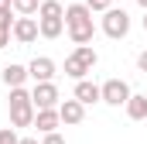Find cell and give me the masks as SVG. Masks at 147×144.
Instances as JSON below:
<instances>
[{"label":"cell","instance_id":"cell-1","mask_svg":"<svg viewBox=\"0 0 147 144\" xmlns=\"http://www.w3.org/2000/svg\"><path fill=\"white\" fill-rule=\"evenodd\" d=\"M65 31L72 38L75 45H89L92 35H96V28H92V10H89V3H69L65 7Z\"/></svg>","mask_w":147,"mask_h":144},{"label":"cell","instance_id":"cell-2","mask_svg":"<svg viewBox=\"0 0 147 144\" xmlns=\"http://www.w3.org/2000/svg\"><path fill=\"white\" fill-rule=\"evenodd\" d=\"M34 100L24 86L10 89V127H34Z\"/></svg>","mask_w":147,"mask_h":144},{"label":"cell","instance_id":"cell-3","mask_svg":"<svg viewBox=\"0 0 147 144\" xmlns=\"http://www.w3.org/2000/svg\"><path fill=\"white\" fill-rule=\"evenodd\" d=\"M103 31H106V38H113V41L127 38V35H130V14H127L123 7L103 10Z\"/></svg>","mask_w":147,"mask_h":144},{"label":"cell","instance_id":"cell-4","mask_svg":"<svg viewBox=\"0 0 147 144\" xmlns=\"http://www.w3.org/2000/svg\"><path fill=\"white\" fill-rule=\"evenodd\" d=\"M99 89H103V103L106 107H127V100H130V86L123 79H106Z\"/></svg>","mask_w":147,"mask_h":144},{"label":"cell","instance_id":"cell-5","mask_svg":"<svg viewBox=\"0 0 147 144\" xmlns=\"http://www.w3.org/2000/svg\"><path fill=\"white\" fill-rule=\"evenodd\" d=\"M10 35H14V41H21V45H31V41L41 35V31H38V17L34 14H17Z\"/></svg>","mask_w":147,"mask_h":144},{"label":"cell","instance_id":"cell-6","mask_svg":"<svg viewBox=\"0 0 147 144\" xmlns=\"http://www.w3.org/2000/svg\"><path fill=\"white\" fill-rule=\"evenodd\" d=\"M31 100H34V110H45V107H58V86H55V79H48V82H34V89H31Z\"/></svg>","mask_w":147,"mask_h":144},{"label":"cell","instance_id":"cell-7","mask_svg":"<svg viewBox=\"0 0 147 144\" xmlns=\"http://www.w3.org/2000/svg\"><path fill=\"white\" fill-rule=\"evenodd\" d=\"M79 103L92 107V103H103V89L92 82V79H75V93H72Z\"/></svg>","mask_w":147,"mask_h":144},{"label":"cell","instance_id":"cell-8","mask_svg":"<svg viewBox=\"0 0 147 144\" xmlns=\"http://www.w3.org/2000/svg\"><path fill=\"white\" fill-rule=\"evenodd\" d=\"M55 72H58V65H55L48 55H38V58H31V65H28V75H31L34 82H48V79H55Z\"/></svg>","mask_w":147,"mask_h":144},{"label":"cell","instance_id":"cell-9","mask_svg":"<svg viewBox=\"0 0 147 144\" xmlns=\"http://www.w3.org/2000/svg\"><path fill=\"white\" fill-rule=\"evenodd\" d=\"M58 117H62V124H69V127H75V124H82L86 120V103H79V100H65V103H58Z\"/></svg>","mask_w":147,"mask_h":144},{"label":"cell","instance_id":"cell-10","mask_svg":"<svg viewBox=\"0 0 147 144\" xmlns=\"http://www.w3.org/2000/svg\"><path fill=\"white\" fill-rule=\"evenodd\" d=\"M34 127L41 134H51V130H58L62 127V117H58V107H45L34 113Z\"/></svg>","mask_w":147,"mask_h":144},{"label":"cell","instance_id":"cell-11","mask_svg":"<svg viewBox=\"0 0 147 144\" xmlns=\"http://www.w3.org/2000/svg\"><path fill=\"white\" fill-rule=\"evenodd\" d=\"M0 79H3V86H7V89H14V86H24L31 75H28V65H14V62H10L7 69L0 72Z\"/></svg>","mask_w":147,"mask_h":144},{"label":"cell","instance_id":"cell-12","mask_svg":"<svg viewBox=\"0 0 147 144\" xmlns=\"http://www.w3.org/2000/svg\"><path fill=\"white\" fill-rule=\"evenodd\" d=\"M38 31H41V38L55 41V38L65 31V17H38Z\"/></svg>","mask_w":147,"mask_h":144},{"label":"cell","instance_id":"cell-13","mask_svg":"<svg viewBox=\"0 0 147 144\" xmlns=\"http://www.w3.org/2000/svg\"><path fill=\"white\" fill-rule=\"evenodd\" d=\"M127 117H130V120H147V96L130 93V100H127Z\"/></svg>","mask_w":147,"mask_h":144},{"label":"cell","instance_id":"cell-14","mask_svg":"<svg viewBox=\"0 0 147 144\" xmlns=\"http://www.w3.org/2000/svg\"><path fill=\"white\" fill-rule=\"evenodd\" d=\"M86 72H92V69H89V65L72 52V55L65 58V75H69V79H86Z\"/></svg>","mask_w":147,"mask_h":144},{"label":"cell","instance_id":"cell-15","mask_svg":"<svg viewBox=\"0 0 147 144\" xmlns=\"http://www.w3.org/2000/svg\"><path fill=\"white\" fill-rule=\"evenodd\" d=\"M38 17H65V7H62L58 0H41V7H38Z\"/></svg>","mask_w":147,"mask_h":144},{"label":"cell","instance_id":"cell-16","mask_svg":"<svg viewBox=\"0 0 147 144\" xmlns=\"http://www.w3.org/2000/svg\"><path fill=\"white\" fill-rule=\"evenodd\" d=\"M75 55L89 65V69H96V62H99V55H96V48H89V45H75Z\"/></svg>","mask_w":147,"mask_h":144},{"label":"cell","instance_id":"cell-17","mask_svg":"<svg viewBox=\"0 0 147 144\" xmlns=\"http://www.w3.org/2000/svg\"><path fill=\"white\" fill-rule=\"evenodd\" d=\"M41 0H14V14H38Z\"/></svg>","mask_w":147,"mask_h":144},{"label":"cell","instance_id":"cell-18","mask_svg":"<svg viewBox=\"0 0 147 144\" xmlns=\"http://www.w3.org/2000/svg\"><path fill=\"white\" fill-rule=\"evenodd\" d=\"M86 3H89L92 14H103V10H110V7H113V0H86Z\"/></svg>","mask_w":147,"mask_h":144},{"label":"cell","instance_id":"cell-19","mask_svg":"<svg viewBox=\"0 0 147 144\" xmlns=\"http://www.w3.org/2000/svg\"><path fill=\"white\" fill-rule=\"evenodd\" d=\"M17 141H21V137H17L14 127H3V130H0V144H17Z\"/></svg>","mask_w":147,"mask_h":144},{"label":"cell","instance_id":"cell-20","mask_svg":"<svg viewBox=\"0 0 147 144\" xmlns=\"http://www.w3.org/2000/svg\"><path fill=\"white\" fill-rule=\"evenodd\" d=\"M10 10H14V7H3V10H0V28H14L17 17H10Z\"/></svg>","mask_w":147,"mask_h":144},{"label":"cell","instance_id":"cell-21","mask_svg":"<svg viewBox=\"0 0 147 144\" xmlns=\"http://www.w3.org/2000/svg\"><path fill=\"white\" fill-rule=\"evenodd\" d=\"M41 144H65V137L58 134V130H51V134H45V141Z\"/></svg>","mask_w":147,"mask_h":144},{"label":"cell","instance_id":"cell-22","mask_svg":"<svg viewBox=\"0 0 147 144\" xmlns=\"http://www.w3.org/2000/svg\"><path fill=\"white\" fill-rule=\"evenodd\" d=\"M10 38H14V35H10V28H0V48H7Z\"/></svg>","mask_w":147,"mask_h":144},{"label":"cell","instance_id":"cell-23","mask_svg":"<svg viewBox=\"0 0 147 144\" xmlns=\"http://www.w3.org/2000/svg\"><path fill=\"white\" fill-rule=\"evenodd\" d=\"M137 69H140V72H147V48L137 55Z\"/></svg>","mask_w":147,"mask_h":144},{"label":"cell","instance_id":"cell-24","mask_svg":"<svg viewBox=\"0 0 147 144\" xmlns=\"http://www.w3.org/2000/svg\"><path fill=\"white\" fill-rule=\"evenodd\" d=\"M17 144H38V137H21Z\"/></svg>","mask_w":147,"mask_h":144},{"label":"cell","instance_id":"cell-25","mask_svg":"<svg viewBox=\"0 0 147 144\" xmlns=\"http://www.w3.org/2000/svg\"><path fill=\"white\" fill-rule=\"evenodd\" d=\"M3 7H14V0H0V10H3Z\"/></svg>","mask_w":147,"mask_h":144},{"label":"cell","instance_id":"cell-26","mask_svg":"<svg viewBox=\"0 0 147 144\" xmlns=\"http://www.w3.org/2000/svg\"><path fill=\"white\" fill-rule=\"evenodd\" d=\"M137 3H140V7H144V10H147V0H137Z\"/></svg>","mask_w":147,"mask_h":144},{"label":"cell","instance_id":"cell-27","mask_svg":"<svg viewBox=\"0 0 147 144\" xmlns=\"http://www.w3.org/2000/svg\"><path fill=\"white\" fill-rule=\"evenodd\" d=\"M144 31H147V10H144Z\"/></svg>","mask_w":147,"mask_h":144}]
</instances>
